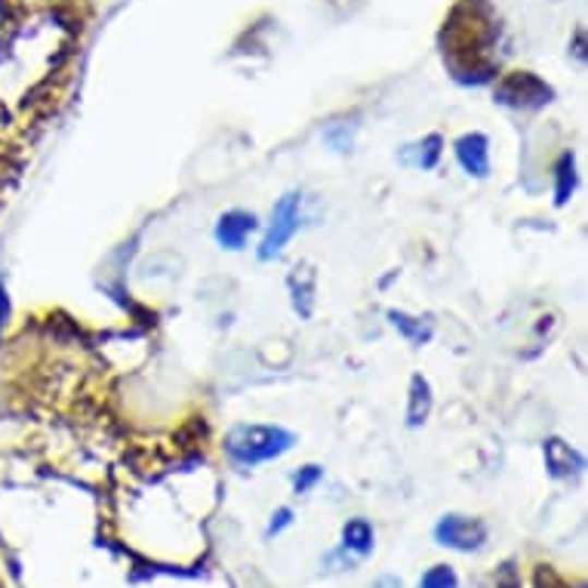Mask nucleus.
I'll list each match as a JSON object with an SVG mask.
<instances>
[{
	"label": "nucleus",
	"instance_id": "f257e3e1",
	"mask_svg": "<svg viewBox=\"0 0 588 588\" xmlns=\"http://www.w3.org/2000/svg\"><path fill=\"white\" fill-rule=\"evenodd\" d=\"M290 444H293V434L275 429V425H238L226 441L228 453L238 466L268 463L284 451H290Z\"/></svg>",
	"mask_w": 588,
	"mask_h": 588
},
{
	"label": "nucleus",
	"instance_id": "f03ea898",
	"mask_svg": "<svg viewBox=\"0 0 588 588\" xmlns=\"http://www.w3.org/2000/svg\"><path fill=\"white\" fill-rule=\"evenodd\" d=\"M296 228H299V194H284L277 201L275 213H272V228H268V235L260 247V260H275L277 253L290 243Z\"/></svg>",
	"mask_w": 588,
	"mask_h": 588
},
{
	"label": "nucleus",
	"instance_id": "7ed1b4c3",
	"mask_svg": "<svg viewBox=\"0 0 588 588\" xmlns=\"http://www.w3.org/2000/svg\"><path fill=\"white\" fill-rule=\"evenodd\" d=\"M434 539L456 552H475L487 542V527L481 520L463 518V515H447L434 527Z\"/></svg>",
	"mask_w": 588,
	"mask_h": 588
},
{
	"label": "nucleus",
	"instance_id": "20e7f679",
	"mask_svg": "<svg viewBox=\"0 0 588 588\" xmlns=\"http://www.w3.org/2000/svg\"><path fill=\"white\" fill-rule=\"evenodd\" d=\"M253 228H256V216H253V213H241V209H235V213H226V216L219 219V226H216V238H219V243L228 247V250H241Z\"/></svg>",
	"mask_w": 588,
	"mask_h": 588
},
{
	"label": "nucleus",
	"instance_id": "39448f33",
	"mask_svg": "<svg viewBox=\"0 0 588 588\" xmlns=\"http://www.w3.org/2000/svg\"><path fill=\"white\" fill-rule=\"evenodd\" d=\"M456 155L459 164L466 167L471 176H487L490 170V160H487V139L481 133H471L456 142Z\"/></svg>",
	"mask_w": 588,
	"mask_h": 588
},
{
	"label": "nucleus",
	"instance_id": "423d86ee",
	"mask_svg": "<svg viewBox=\"0 0 588 588\" xmlns=\"http://www.w3.org/2000/svg\"><path fill=\"white\" fill-rule=\"evenodd\" d=\"M545 463H549V468H552L554 478H567V475H579L583 471V456L579 453H573L564 441H557V437H552V441H545Z\"/></svg>",
	"mask_w": 588,
	"mask_h": 588
},
{
	"label": "nucleus",
	"instance_id": "0eeeda50",
	"mask_svg": "<svg viewBox=\"0 0 588 588\" xmlns=\"http://www.w3.org/2000/svg\"><path fill=\"white\" fill-rule=\"evenodd\" d=\"M343 539H346V549H351V552L358 554L373 552V527H370L363 518L348 520L346 530H343Z\"/></svg>",
	"mask_w": 588,
	"mask_h": 588
},
{
	"label": "nucleus",
	"instance_id": "6e6552de",
	"mask_svg": "<svg viewBox=\"0 0 588 588\" xmlns=\"http://www.w3.org/2000/svg\"><path fill=\"white\" fill-rule=\"evenodd\" d=\"M429 410H432V388L422 376H416L413 388H410V425L425 422Z\"/></svg>",
	"mask_w": 588,
	"mask_h": 588
},
{
	"label": "nucleus",
	"instance_id": "1a4fd4ad",
	"mask_svg": "<svg viewBox=\"0 0 588 588\" xmlns=\"http://www.w3.org/2000/svg\"><path fill=\"white\" fill-rule=\"evenodd\" d=\"M419 588H459V579H456V573L451 567L437 564V567H432V571L422 576Z\"/></svg>",
	"mask_w": 588,
	"mask_h": 588
},
{
	"label": "nucleus",
	"instance_id": "9d476101",
	"mask_svg": "<svg viewBox=\"0 0 588 588\" xmlns=\"http://www.w3.org/2000/svg\"><path fill=\"white\" fill-rule=\"evenodd\" d=\"M573 157L564 155V160H561V167H557V204H564L567 197H571L573 191Z\"/></svg>",
	"mask_w": 588,
	"mask_h": 588
},
{
	"label": "nucleus",
	"instance_id": "9b49d317",
	"mask_svg": "<svg viewBox=\"0 0 588 588\" xmlns=\"http://www.w3.org/2000/svg\"><path fill=\"white\" fill-rule=\"evenodd\" d=\"M388 317H392V324H395L398 329H404L413 343L429 339V329H422V324H413V317H407V314H398V312H392Z\"/></svg>",
	"mask_w": 588,
	"mask_h": 588
},
{
	"label": "nucleus",
	"instance_id": "f8f14e48",
	"mask_svg": "<svg viewBox=\"0 0 588 588\" xmlns=\"http://www.w3.org/2000/svg\"><path fill=\"white\" fill-rule=\"evenodd\" d=\"M317 481H321V468L317 466L302 468V475H296V493H305V490L317 484Z\"/></svg>",
	"mask_w": 588,
	"mask_h": 588
},
{
	"label": "nucleus",
	"instance_id": "ddd939ff",
	"mask_svg": "<svg viewBox=\"0 0 588 588\" xmlns=\"http://www.w3.org/2000/svg\"><path fill=\"white\" fill-rule=\"evenodd\" d=\"M275 518L277 520H272V527H268V537H272V533H280V530H284V527L290 524V508H280Z\"/></svg>",
	"mask_w": 588,
	"mask_h": 588
},
{
	"label": "nucleus",
	"instance_id": "4468645a",
	"mask_svg": "<svg viewBox=\"0 0 588 588\" xmlns=\"http://www.w3.org/2000/svg\"><path fill=\"white\" fill-rule=\"evenodd\" d=\"M373 588H400V583L398 579H392V576H382L380 583H376Z\"/></svg>",
	"mask_w": 588,
	"mask_h": 588
}]
</instances>
